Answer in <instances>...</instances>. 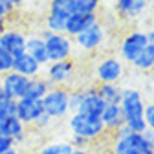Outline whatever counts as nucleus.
I'll return each instance as SVG.
<instances>
[{"mask_svg": "<svg viewBox=\"0 0 154 154\" xmlns=\"http://www.w3.org/2000/svg\"><path fill=\"white\" fill-rule=\"evenodd\" d=\"M125 125L136 134H143L147 130L143 114H145V99L143 94L136 88H123V95L119 101Z\"/></svg>", "mask_w": 154, "mask_h": 154, "instance_id": "nucleus-1", "label": "nucleus"}, {"mask_svg": "<svg viewBox=\"0 0 154 154\" xmlns=\"http://www.w3.org/2000/svg\"><path fill=\"white\" fill-rule=\"evenodd\" d=\"M68 127L72 130V136H79L88 141L99 140L106 132V128L101 121V116L86 114V112H72L70 119H68Z\"/></svg>", "mask_w": 154, "mask_h": 154, "instance_id": "nucleus-2", "label": "nucleus"}, {"mask_svg": "<svg viewBox=\"0 0 154 154\" xmlns=\"http://www.w3.org/2000/svg\"><path fill=\"white\" fill-rule=\"evenodd\" d=\"M46 44V53H48V61L57 63V61H66L72 59L73 53V38H70L66 33H51L44 29L41 33Z\"/></svg>", "mask_w": 154, "mask_h": 154, "instance_id": "nucleus-3", "label": "nucleus"}, {"mask_svg": "<svg viewBox=\"0 0 154 154\" xmlns=\"http://www.w3.org/2000/svg\"><path fill=\"white\" fill-rule=\"evenodd\" d=\"M70 90L66 86H51V90L42 97L44 114L53 121L70 114Z\"/></svg>", "mask_w": 154, "mask_h": 154, "instance_id": "nucleus-4", "label": "nucleus"}, {"mask_svg": "<svg viewBox=\"0 0 154 154\" xmlns=\"http://www.w3.org/2000/svg\"><path fill=\"white\" fill-rule=\"evenodd\" d=\"M112 152L114 154H154V149L147 143L143 134L130 132L128 136L114 138Z\"/></svg>", "mask_w": 154, "mask_h": 154, "instance_id": "nucleus-5", "label": "nucleus"}, {"mask_svg": "<svg viewBox=\"0 0 154 154\" xmlns=\"http://www.w3.org/2000/svg\"><path fill=\"white\" fill-rule=\"evenodd\" d=\"M123 73H125V64L119 57H116V55H108L105 59H101L97 63V66H95V70H94V75H95V79L99 81V85H103V83H119Z\"/></svg>", "mask_w": 154, "mask_h": 154, "instance_id": "nucleus-6", "label": "nucleus"}, {"mask_svg": "<svg viewBox=\"0 0 154 154\" xmlns=\"http://www.w3.org/2000/svg\"><path fill=\"white\" fill-rule=\"evenodd\" d=\"M147 44H149V41H147L145 31L134 29V31L127 33V35L123 37L121 44H119V57H121V61L132 64L134 61H136V57L145 50Z\"/></svg>", "mask_w": 154, "mask_h": 154, "instance_id": "nucleus-7", "label": "nucleus"}, {"mask_svg": "<svg viewBox=\"0 0 154 154\" xmlns=\"http://www.w3.org/2000/svg\"><path fill=\"white\" fill-rule=\"evenodd\" d=\"M105 38H106L105 26L101 22H95L86 31L73 37V46H77L81 51H95V50H99L103 46Z\"/></svg>", "mask_w": 154, "mask_h": 154, "instance_id": "nucleus-8", "label": "nucleus"}, {"mask_svg": "<svg viewBox=\"0 0 154 154\" xmlns=\"http://www.w3.org/2000/svg\"><path fill=\"white\" fill-rule=\"evenodd\" d=\"M73 73H75V63L72 59H66V61L48 63L44 77L51 86H64L66 83L72 81Z\"/></svg>", "mask_w": 154, "mask_h": 154, "instance_id": "nucleus-9", "label": "nucleus"}, {"mask_svg": "<svg viewBox=\"0 0 154 154\" xmlns=\"http://www.w3.org/2000/svg\"><path fill=\"white\" fill-rule=\"evenodd\" d=\"M0 85H2V94L9 99H22L26 95V90H28V85H29V79L17 72H8L0 77Z\"/></svg>", "mask_w": 154, "mask_h": 154, "instance_id": "nucleus-10", "label": "nucleus"}, {"mask_svg": "<svg viewBox=\"0 0 154 154\" xmlns=\"http://www.w3.org/2000/svg\"><path fill=\"white\" fill-rule=\"evenodd\" d=\"M44 116L42 99H33V97H22L17 101V118L24 125H35V121Z\"/></svg>", "mask_w": 154, "mask_h": 154, "instance_id": "nucleus-11", "label": "nucleus"}, {"mask_svg": "<svg viewBox=\"0 0 154 154\" xmlns=\"http://www.w3.org/2000/svg\"><path fill=\"white\" fill-rule=\"evenodd\" d=\"M26 41H28V37L18 29L6 28L2 33H0V46H2L6 51H9L13 57L26 51Z\"/></svg>", "mask_w": 154, "mask_h": 154, "instance_id": "nucleus-12", "label": "nucleus"}, {"mask_svg": "<svg viewBox=\"0 0 154 154\" xmlns=\"http://www.w3.org/2000/svg\"><path fill=\"white\" fill-rule=\"evenodd\" d=\"M147 9V0H114V11L123 20L140 18Z\"/></svg>", "mask_w": 154, "mask_h": 154, "instance_id": "nucleus-13", "label": "nucleus"}, {"mask_svg": "<svg viewBox=\"0 0 154 154\" xmlns=\"http://www.w3.org/2000/svg\"><path fill=\"white\" fill-rule=\"evenodd\" d=\"M95 22H99V18H97V15H86V13H73L68 20H66V29H64V33L70 37V38H73V37H77L79 33H83V31H86L90 26H94Z\"/></svg>", "mask_w": 154, "mask_h": 154, "instance_id": "nucleus-14", "label": "nucleus"}, {"mask_svg": "<svg viewBox=\"0 0 154 154\" xmlns=\"http://www.w3.org/2000/svg\"><path fill=\"white\" fill-rule=\"evenodd\" d=\"M41 70H42V66L38 64L31 55H28L26 51L13 57V70L11 72H17V73L28 77V79H33V77L41 75Z\"/></svg>", "mask_w": 154, "mask_h": 154, "instance_id": "nucleus-15", "label": "nucleus"}, {"mask_svg": "<svg viewBox=\"0 0 154 154\" xmlns=\"http://www.w3.org/2000/svg\"><path fill=\"white\" fill-rule=\"evenodd\" d=\"M105 101L101 99V95L97 94V86H85V95L83 103L77 112H86V114H101L105 108Z\"/></svg>", "mask_w": 154, "mask_h": 154, "instance_id": "nucleus-16", "label": "nucleus"}, {"mask_svg": "<svg viewBox=\"0 0 154 154\" xmlns=\"http://www.w3.org/2000/svg\"><path fill=\"white\" fill-rule=\"evenodd\" d=\"M99 116H101V121H103L106 130L116 132L118 128H121L125 125V118H123V112H121L119 105H105V108Z\"/></svg>", "mask_w": 154, "mask_h": 154, "instance_id": "nucleus-17", "label": "nucleus"}, {"mask_svg": "<svg viewBox=\"0 0 154 154\" xmlns=\"http://www.w3.org/2000/svg\"><path fill=\"white\" fill-rule=\"evenodd\" d=\"M26 53L31 55L41 66H46L50 63L48 61V53H46L44 38L41 35H31V37H28V41H26Z\"/></svg>", "mask_w": 154, "mask_h": 154, "instance_id": "nucleus-18", "label": "nucleus"}, {"mask_svg": "<svg viewBox=\"0 0 154 154\" xmlns=\"http://www.w3.org/2000/svg\"><path fill=\"white\" fill-rule=\"evenodd\" d=\"M26 134V125L17 118V116H11V118H4V123H2V136L13 140L15 143L20 141Z\"/></svg>", "mask_w": 154, "mask_h": 154, "instance_id": "nucleus-19", "label": "nucleus"}, {"mask_svg": "<svg viewBox=\"0 0 154 154\" xmlns=\"http://www.w3.org/2000/svg\"><path fill=\"white\" fill-rule=\"evenodd\" d=\"M97 94L106 105H119L123 95V86L119 83H103L97 86Z\"/></svg>", "mask_w": 154, "mask_h": 154, "instance_id": "nucleus-20", "label": "nucleus"}, {"mask_svg": "<svg viewBox=\"0 0 154 154\" xmlns=\"http://www.w3.org/2000/svg\"><path fill=\"white\" fill-rule=\"evenodd\" d=\"M51 90V85L46 81V77H33L29 79V85H28V90H26V95L24 97H33V99H42L44 95Z\"/></svg>", "mask_w": 154, "mask_h": 154, "instance_id": "nucleus-21", "label": "nucleus"}, {"mask_svg": "<svg viewBox=\"0 0 154 154\" xmlns=\"http://www.w3.org/2000/svg\"><path fill=\"white\" fill-rule=\"evenodd\" d=\"M48 13L59 17V18H64V20H68V18L75 13V11H73V0H50V4H48Z\"/></svg>", "mask_w": 154, "mask_h": 154, "instance_id": "nucleus-22", "label": "nucleus"}, {"mask_svg": "<svg viewBox=\"0 0 154 154\" xmlns=\"http://www.w3.org/2000/svg\"><path fill=\"white\" fill-rule=\"evenodd\" d=\"M134 68H138L141 72H149L154 68V44H147L145 50L136 57V61L132 63Z\"/></svg>", "mask_w": 154, "mask_h": 154, "instance_id": "nucleus-23", "label": "nucleus"}, {"mask_svg": "<svg viewBox=\"0 0 154 154\" xmlns=\"http://www.w3.org/2000/svg\"><path fill=\"white\" fill-rule=\"evenodd\" d=\"M99 6H101V0H73V11L75 13L97 15Z\"/></svg>", "mask_w": 154, "mask_h": 154, "instance_id": "nucleus-24", "label": "nucleus"}, {"mask_svg": "<svg viewBox=\"0 0 154 154\" xmlns=\"http://www.w3.org/2000/svg\"><path fill=\"white\" fill-rule=\"evenodd\" d=\"M72 150H73V147L70 141H53V143L44 145L38 150V154H70Z\"/></svg>", "mask_w": 154, "mask_h": 154, "instance_id": "nucleus-25", "label": "nucleus"}, {"mask_svg": "<svg viewBox=\"0 0 154 154\" xmlns=\"http://www.w3.org/2000/svg\"><path fill=\"white\" fill-rule=\"evenodd\" d=\"M44 29H48V31H51V33H64V29H66V20H64V18L55 17V15L46 13V17H44Z\"/></svg>", "mask_w": 154, "mask_h": 154, "instance_id": "nucleus-26", "label": "nucleus"}, {"mask_svg": "<svg viewBox=\"0 0 154 154\" xmlns=\"http://www.w3.org/2000/svg\"><path fill=\"white\" fill-rule=\"evenodd\" d=\"M11 116H17V101L2 95L0 97V118H11Z\"/></svg>", "mask_w": 154, "mask_h": 154, "instance_id": "nucleus-27", "label": "nucleus"}, {"mask_svg": "<svg viewBox=\"0 0 154 154\" xmlns=\"http://www.w3.org/2000/svg\"><path fill=\"white\" fill-rule=\"evenodd\" d=\"M83 95H85V86H79V88H73L70 90V112H77L83 103Z\"/></svg>", "mask_w": 154, "mask_h": 154, "instance_id": "nucleus-28", "label": "nucleus"}, {"mask_svg": "<svg viewBox=\"0 0 154 154\" xmlns=\"http://www.w3.org/2000/svg\"><path fill=\"white\" fill-rule=\"evenodd\" d=\"M13 70V55L0 46V77Z\"/></svg>", "mask_w": 154, "mask_h": 154, "instance_id": "nucleus-29", "label": "nucleus"}, {"mask_svg": "<svg viewBox=\"0 0 154 154\" xmlns=\"http://www.w3.org/2000/svg\"><path fill=\"white\" fill-rule=\"evenodd\" d=\"M143 119H145V125L147 128L154 130V101L145 105V114H143Z\"/></svg>", "mask_w": 154, "mask_h": 154, "instance_id": "nucleus-30", "label": "nucleus"}, {"mask_svg": "<svg viewBox=\"0 0 154 154\" xmlns=\"http://www.w3.org/2000/svg\"><path fill=\"white\" fill-rule=\"evenodd\" d=\"M9 9H8V6H6V2H2L0 0V33H2L4 29H6V26H8V17H9Z\"/></svg>", "mask_w": 154, "mask_h": 154, "instance_id": "nucleus-31", "label": "nucleus"}, {"mask_svg": "<svg viewBox=\"0 0 154 154\" xmlns=\"http://www.w3.org/2000/svg\"><path fill=\"white\" fill-rule=\"evenodd\" d=\"M70 143H72L73 149H88L92 141H88V140H85V138H79V136H72Z\"/></svg>", "mask_w": 154, "mask_h": 154, "instance_id": "nucleus-32", "label": "nucleus"}, {"mask_svg": "<svg viewBox=\"0 0 154 154\" xmlns=\"http://www.w3.org/2000/svg\"><path fill=\"white\" fill-rule=\"evenodd\" d=\"M11 147H15V141L13 140H9L6 136H0V154L6 152V150H9Z\"/></svg>", "mask_w": 154, "mask_h": 154, "instance_id": "nucleus-33", "label": "nucleus"}, {"mask_svg": "<svg viewBox=\"0 0 154 154\" xmlns=\"http://www.w3.org/2000/svg\"><path fill=\"white\" fill-rule=\"evenodd\" d=\"M50 123H51V119H50L48 116L44 114V116H41V118H38V119L35 121V127H37V128H46Z\"/></svg>", "mask_w": 154, "mask_h": 154, "instance_id": "nucleus-34", "label": "nucleus"}, {"mask_svg": "<svg viewBox=\"0 0 154 154\" xmlns=\"http://www.w3.org/2000/svg\"><path fill=\"white\" fill-rule=\"evenodd\" d=\"M143 138L147 140V143L154 149V130H150V128H147L145 132H143Z\"/></svg>", "mask_w": 154, "mask_h": 154, "instance_id": "nucleus-35", "label": "nucleus"}, {"mask_svg": "<svg viewBox=\"0 0 154 154\" xmlns=\"http://www.w3.org/2000/svg\"><path fill=\"white\" fill-rule=\"evenodd\" d=\"M4 2H6L8 9H9V11H13L15 8H18V6H22V4H24V0H4Z\"/></svg>", "mask_w": 154, "mask_h": 154, "instance_id": "nucleus-36", "label": "nucleus"}, {"mask_svg": "<svg viewBox=\"0 0 154 154\" xmlns=\"http://www.w3.org/2000/svg\"><path fill=\"white\" fill-rule=\"evenodd\" d=\"M145 35H147L149 44H154V28H152V29H149V31H145Z\"/></svg>", "mask_w": 154, "mask_h": 154, "instance_id": "nucleus-37", "label": "nucleus"}, {"mask_svg": "<svg viewBox=\"0 0 154 154\" xmlns=\"http://www.w3.org/2000/svg\"><path fill=\"white\" fill-rule=\"evenodd\" d=\"M70 154H90V150L88 149H73Z\"/></svg>", "mask_w": 154, "mask_h": 154, "instance_id": "nucleus-38", "label": "nucleus"}, {"mask_svg": "<svg viewBox=\"0 0 154 154\" xmlns=\"http://www.w3.org/2000/svg\"><path fill=\"white\" fill-rule=\"evenodd\" d=\"M2 154H20V152H18V150H17L15 147H11L9 150H6V152H2Z\"/></svg>", "mask_w": 154, "mask_h": 154, "instance_id": "nucleus-39", "label": "nucleus"}, {"mask_svg": "<svg viewBox=\"0 0 154 154\" xmlns=\"http://www.w3.org/2000/svg\"><path fill=\"white\" fill-rule=\"evenodd\" d=\"M2 123H4V118H0V136H2Z\"/></svg>", "mask_w": 154, "mask_h": 154, "instance_id": "nucleus-40", "label": "nucleus"}, {"mask_svg": "<svg viewBox=\"0 0 154 154\" xmlns=\"http://www.w3.org/2000/svg\"><path fill=\"white\" fill-rule=\"evenodd\" d=\"M2 95H4V94H2V85H0V97H2Z\"/></svg>", "mask_w": 154, "mask_h": 154, "instance_id": "nucleus-41", "label": "nucleus"}, {"mask_svg": "<svg viewBox=\"0 0 154 154\" xmlns=\"http://www.w3.org/2000/svg\"><path fill=\"white\" fill-rule=\"evenodd\" d=\"M2 2H4V0H2Z\"/></svg>", "mask_w": 154, "mask_h": 154, "instance_id": "nucleus-42", "label": "nucleus"}]
</instances>
